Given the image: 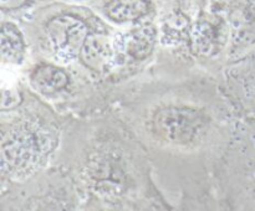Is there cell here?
Listing matches in <instances>:
<instances>
[{
	"mask_svg": "<svg viewBox=\"0 0 255 211\" xmlns=\"http://www.w3.org/2000/svg\"><path fill=\"white\" fill-rule=\"evenodd\" d=\"M54 144L51 136L30 123H17L2 132L1 173L10 184L39 175Z\"/></svg>",
	"mask_w": 255,
	"mask_h": 211,
	"instance_id": "6da1fadb",
	"label": "cell"
},
{
	"mask_svg": "<svg viewBox=\"0 0 255 211\" xmlns=\"http://www.w3.org/2000/svg\"><path fill=\"white\" fill-rule=\"evenodd\" d=\"M4 198L2 211H80L79 189L64 175H49L15 183Z\"/></svg>",
	"mask_w": 255,
	"mask_h": 211,
	"instance_id": "7a4b0ae2",
	"label": "cell"
},
{
	"mask_svg": "<svg viewBox=\"0 0 255 211\" xmlns=\"http://www.w3.org/2000/svg\"><path fill=\"white\" fill-rule=\"evenodd\" d=\"M209 126L207 114L189 106H164L154 112L152 132L159 141L173 146L193 145L206 134Z\"/></svg>",
	"mask_w": 255,
	"mask_h": 211,
	"instance_id": "3957f363",
	"label": "cell"
},
{
	"mask_svg": "<svg viewBox=\"0 0 255 211\" xmlns=\"http://www.w3.org/2000/svg\"><path fill=\"white\" fill-rule=\"evenodd\" d=\"M46 32L55 56L62 62H70L80 56L90 35L86 25L71 15L54 17L47 24Z\"/></svg>",
	"mask_w": 255,
	"mask_h": 211,
	"instance_id": "277c9868",
	"label": "cell"
},
{
	"mask_svg": "<svg viewBox=\"0 0 255 211\" xmlns=\"http://www.w3.org/2000/svg\"><path fill=\"white\" fill-rule=\"evenodd\" d=\"M156 44V29L151 24H143L129 30L126 35H117L114 46L117 55L126 52L134 60H144L152 54Z\"/></svg>",
	"mask_w": 255,
	"mask_h": 211,
	"instance_id": "5b68a950",
	"label": "cell"
},
{
	"mask_svg": "<svg viewBox=\"0 0 255 211\" xmlns=\"http://www.w3.org/2000/svg\"><path fill=\"white\" fill-rule=\"evenodd\" d=\"M117 52L114 41H110L102 35L90 34L80 51L82 64L92 71L105 72L110 70L116 60Z\"/></svg>",
	"mask_w": 255,
	"mask_h": 211,
	"instance_id": "8992f818",
	"label": "cell"
},
{
	"mask_svg": "<svg viewBox=\"0 0 255 211\" xmlns=\"http://www.w3.org/2000/svg\"><path fill=\"white\" fill-rule=\"evenodd\" d=\"M31 84L41 93L51 94L61 91L69 84V74L54 65H40L30 74Z\"/></svg>",
	"mask_w": 255,
	"mask_h": 211,
	"instance_id": "52a82bcc",
	"label": "cell"
},
{
	"mask_svg": "<svg viewBox=\"0 0 255 211\" xmlns=\"http://www.w3.org/2000/svg\"><path fill=\"white\" fill-rule=\"evenodd\" d=\"M0 46L2 62L21 64L25 55V42L21 31L12 22H4L1 25Z\"/></svg>",
	"mask_w": 255,
	"mask_h": 211,
	"instance_id": "ba28073f",
	"label": "cell"
},
{
	"mask_svg": "<svg viewBox=\"0 0 255 211\" xmlns=\"http://www.w3.org/2000/svg\"><path fill=\"white\" fill-rule=\"evenodd\" d=\"M105 10L112 21L124 24L146 15L148 4L144 0H109Z\"/></svg>",
	"mask_w": 255,
	"mask_h": 211,
	"instance_id": "9c48e42d",
	"label": "cell"
},
{
	"mask_svg": "<svg viewBox=\"0 0 255 211\" xmlns=\"http://www.w3.org/2000/svg\"><path fill=\"white\" fill-rule=\"evenodd\" d=\"M218 27L212 22H203L198 26L196 34V44L199 51L211 54L217 45L219 44V37L221 31H218Z\"/></svg>",
	"mask_w": 255,
	"mask_h": 211,
	"instance_id": "30bf717a",
	"label": "cell"
},
{
	"mask_svg": "<svg viewBox=\"0 0 255 211\" xmlns=\"http://www.w3.org/2000/svg\"><path fill=\"white\" fill-rule=\"evenodd\" d=\"M80 211H137V210L133 208H129V206L105 203V201L97 200V199L95 198H86L85 205L80 209Z\"/></svg>",
	"mask_w": 255,
	"mask_h": 211,
	"instance_id": "8fae6325",
	"label": "cell"
},
{
	"mask_svg": "<svg viewBox=\"0 0 255 211\" xmlns=\"http://www.w3.org/2000/svg\"><path fill=\"white\" fill-rule=\"evenodd\" d=\"M7 1H14V0H1V2H2V5H5L6 4Z\"/></svg>",
	"mask_w": 255,
	"mask_h": 211,
	"instance_id": "7c38bea8",
	"label": "cell"
}]
</instances>
